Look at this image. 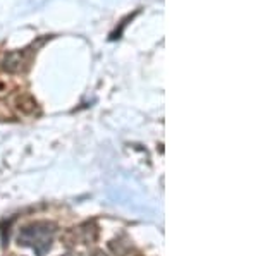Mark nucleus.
<instances>
[{
  "mask_svg": "<svg viewBox=\"0 0 258 256\" xmlns=\"http://www.w3.org/2000/svg\"><path fill=\"white\" fill-rule=\"evenodd\" d=\"M97 256H102V254H97Z\"/></svg>",
  "mask_w": 258,
  "mask_h": 256,
  "instance_id": "4",
  "label": "nucleus"
},
{
  "mask_svg": "<svg viewBox=\"0 0 258 256\" xmlns=\"http://www.w3.org/2000/svg\"><path fill=\"white\" fill-rule=\"evenodd\" d=\"M68 256H71V254H68Z\"/></svg>",
  "mask_w": 258,
  "mask_h": 256,
  "instance_id": "5",
  "label": "nucleus"
},
{
  "mask_svg": "<svg viewBox=\"0 0 258 256\" xmlns=\"http://www.w3.org/2000/svg\"><path fill=\"white\" fill-rule=\"evenodd\" d=\"M24 67H26V53L21 52V50L9 52L2 60V69L6 72L16 74V72L23 71Z\"/></svg>",
  "mask_w": 258,
  "mask_h": 256,
  "instance_id": "2",
  "label": "nucleus"
},
{
  "mask_svg": "<svg viewBox=\"0 0 258 256\" xmlns=\"http://www.w3.org/2000/svg\"><path fill=\"white\" fill-rule=\"evenodd\" d=\"M55 225L52 222H35L19 232V244L30 246L38 256H43L52 247Z\"/></svg>",
  "mask_w": 258,
  "mask_h": 256,
  "instance_id": "1",
  "label": "nucleus"
},
{
  "mask_svg": "<svg viewBox=\"0 0 258 256\" xmlns=\"http://www.w3.org/2000/svg\"><path fill=\"white\" fill-rule=\"evenodd\" d=\"M35 107H36V102L33 100L31 97H28V95H24V97L18 98V109L21 110V112L30 114V112L35 110Z\"/></svg>",
  "mask_w": 258,
  "mask_h": 256,
  "instance_id": "3",
  "label": "nucleus"
}]
</instances>
